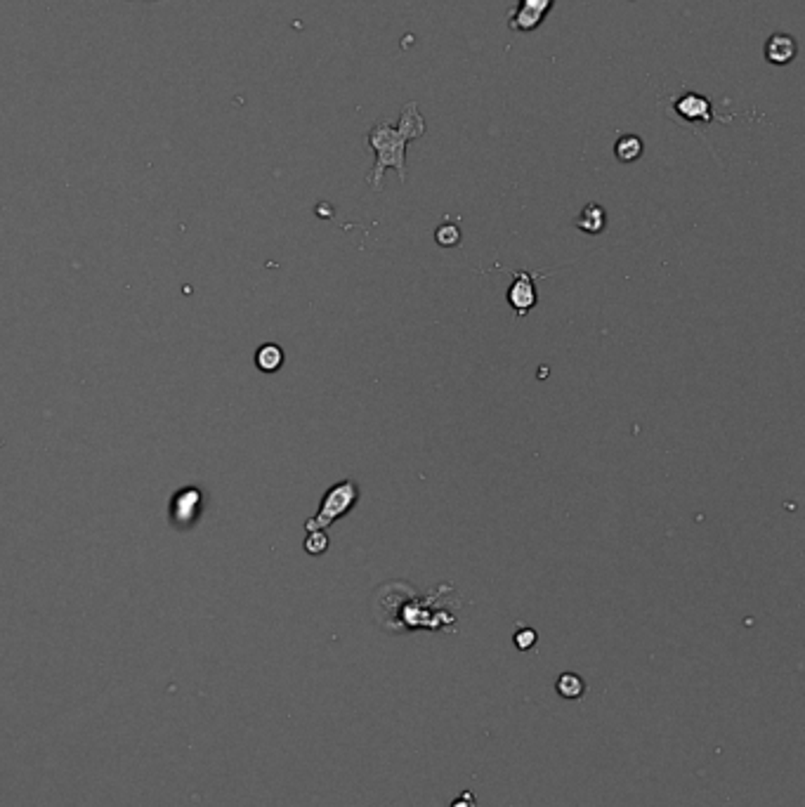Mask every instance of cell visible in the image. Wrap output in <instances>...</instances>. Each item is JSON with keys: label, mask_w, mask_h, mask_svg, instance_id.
I'll use <instances>...</instances> for the list:
<instances>
[{"label": "cell", "mask_w": 805, "mask_h": 807, "mask_svg": "<svg viewBox=\"0 0 805 807\" xmlns=\"http://www.w3.org/2000/svg\"><path fill=\"white\" fill-rule=\"evenodd\" d=\"M425 135V119L418 112L416 102H409L402 109L400 123L390 125L388 121H378L369 131L366 142L376 151V166L369 172V184L373 191H381L385 170H397L400 182H406V147L409 142Z\"/></svg>", "instance_id": "cell-1"}, {"label": "cell", "mask_w": 805, "mask_h": 807, "mask_svg": "<svg viewBox=\"0 0 805 807\" xmlns=\"http://www.w3.org/2000/svg\"><path fill=\"white\" fill-rule=\"evenodd\" d=\"M357 501H359L357 481L353 480L338 481V484H334V487L324 493L322 508H319V512H316L312 520L305 522V529H307V531H324V529H328L334 522H338L345 512L353 510L354 505H357Z\"/></svg>", "instance_id": "cell-2"}, {"label": "cell", "mask_w": 805, "mask_h": 807, "mask_svg": "<svg viewBox=\"0 0 805 807\" xmlns=\"http://www.w3.org/2000/svg\"><path fill=\"white\" fill-rule=\"evenodd\" d=\"M555 0H518V7L508 13V29L513 34H531L546 22Z\"/></svg>", "instance_id": "cell-3"}, {"label": "cell", "mask_w": 805, "mask_h": 807, "mask_svg": "<svg viewBox=\"0 0 805 807\" xmlns=\"http://www.w3.org/2000/svg\"><path fill=\"white\" fill-rule=\"evenodd\" d=\"M515 281L508 288V305L515 309L518 316H527L529 309L538 303L537 286H534V274L531 272H513Z\"/></svg>", "instance_id": "cell-4"}, {"label": "cell", "mask_w": 805, "mask_h": 807, "mask_svg": "<svg viewBox=\"0 0 805 807\" xmlns=\"http://www.w3.org/2000/svg\"><path fill=\"white\" fill-rule=\"evenodd\" d=\"M201 491L197 487L179 489L170 501V520H173L175 527H189L197 520L199 510H201Z\"/></svg>", "instance_id": "cell-5"}, {"label": "cell", "mask_w": 805, "mask_h": 807, "mask_svg": "<svg viewBox=\"0 0 805 807\" xmlns=\"http://www.w3.org/2000/svg\"><path fill=\"white\" fill-rule=\"evenodd\" d=\"M796 54H799V43L789 34H772L765 43V60L772 66L791 64Z\"/></svg>", "instance_id": "cell-6"}, {"label": "cell", "mask_w": 805, "mask_h": 807, "mask_svg": "<svg viewBox=\"0 0 805 807\" xmlns=\"http://www.w3.org/2000/svg\"><path fill=\"white\" fill-rule=\"evenodd\" d=\"M713 107H711V102L706 97L697 95V92H687L683 100L675 102V113H680L685 121H702V123H709L713 119Z\"/></svg>", "instance_id": "cell-7"}, {"label": "cell", "mask_w": 805, "mask_h": 807, "mask_svg": "<svg viewBox=\"0 0 805 807\" xmlns=\"http://www.w3.org/2000/svg\"><path fill=\"white\" fill-rule=\"evenodd\" d=\"M574 227H579L584 234H591V237H597V234L605 232V227H607V213H605L603 206H597V203H588L581 215L574 220Z\"/></svg>", "instance_id": "cell-8"}, {"label": "cell", "mask_w": 805, "mask_h": 807, "mask_svg": "<svg viewBox=\"0 0 805 807\" xmlns=\"http://www.w3.org/2000/svg\"><path fill=\"white\" fill-rule=\"evenodd\" d=\"M256 366L263 371V374H276L281 366H284V350H281L276 343H265L260 350L256 352Z\"/></svg>", "instance_id": "cell-9"}, {"label": "cell", "mask_w": 805, "mask_h": 807, "mask_svg": "<svg viewBox=\"0 0 805 807\" xmlns=\"http://www.w3.org/2000/svg\"><path fill=\"white\" fill-rule=\"evenodd\" d=\"M645 151V144L638 135H621L615 144V156L621 163H633L638 160Z\"/></svg>", "instance_id": "cell-10"}, {"label": "cell", "mask_w": 805, "mask_h": 807, "mask_svg": "<svg viewBox=\"0 0 805 807\" xmlns=\"http://www.w3.org/2000/svg\"><path fill=\"white\" fill-rule=\"evenodd\" d=\"M555 687H558V692H560L565 699H581L586 692V683L579 676H574V673H565V676H560V680H558Z\"/></svg>", "instance_id": "cell-11"}, {"label": "cell", "mask_w": 805, "mask_h": 807, "mask_svg": "<svg viewBox=\"0 0 805 807\" xmlns=\"http://www.w3.org/2000/svg\"><path fill=\"white\" fill-rule=\"evenodd\" d=\"M435 241L441 248H453L461 244V227L456 222H441L435 229Z\"/></svg>", "instance_id": "cell-12"}, {"label": "cell", "mask_w": 805, "mask_h": 807, "mask_svg": "<svg viewBox=\"0 0 805 807\" xmlns=\"http://www.w3.org/2000/svg\"><path fill=\"white\" fill-rule=\"evenodd\" d=\"M305 550H307V555H324V552L328 550L326 531H307Z\"/></svg>", "instance_id": "cell-13"}, {"label": "cell", "mask_w": 805, "mask_h": 807, "mask_svg": "<svg viewBox=\"0 0 805 807\" xmlns=\"http://www.w3.org/2000/svg\"><path fill=\"white\" fill-rule=\"evenodd\" d=\"M534 642H537V633L531 628H519L518 633H515V645H518V649H522V652L534 647Z\"/></svg>", "instance_id": "cell-14"}]
</instances>
